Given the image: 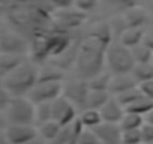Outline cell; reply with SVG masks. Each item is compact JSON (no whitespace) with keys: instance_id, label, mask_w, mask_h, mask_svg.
Masks as SVG:
<instances>
[{"instance_id":"6da1fadb","label":"cell","mask_w":153,"mask_h":144,"mask_svg":"<svg viewBox=\"0 0 153 144\" xmlns=\"http://www.w3.org/2000/svg\"><path fill=\"white\" fill-rule=\"evenodd\" d=\"M111 27L101 24L78 47L75 59L76 78L89 81L105 71V53L111 44Z\"/></svg>"},{"instance_id":"7a4b0ae2","label":"cell","mask_w":153,"mask_h":144,"mask_svg":"<svg viewBox=\"0 0 153 144\" xmlns=\"http://www.w3.org/2000/svg\"><path fill=\"white\" fill-rule=\"evenodd\" d=\"M38 74L39 68L26 60L3 78V87L11 93L12 98H27L38 84Z\"/></svg>"},{"instance_id":"3957f363","label":"cell","mask_w":153,"mask_h":144,"mask_svg":"<svg viewBox=\"0 0 153 144\" xmlns=\"http://www.w3.org/2000/svg\"><path fill=\"white\" fill-rule=\"evenodd\" d=\"M135 66L132 53L129 48L123 47L119 41L111 42L105 53V69L111 75H126L131 74Z\"/></svg>"},{"instance_id":"277c9868","label":"cell","mask_w":153,"mask_h":144,"mask_svg":"<svg viewBox=\"0 0 153 144\" xmlns=\"http://www.w3.org/2000/svg\"><path fill=\"white\" fill-rule=\"evenodd\" d=\"M8 125H29L35 123V105L29 98H14L5 113Z\"/></svg>"},{"instance_id":"5b68a950","label":"cell","mask_w":153,"mask_h":144,"mask_svg":"<svg viewBox=\"0 0 153 144\" xmlns=\"http://www.w3.org/2000/svg\"><path fill=\"white\" fill-rule=\"evenodd\" d=\"M29 51V44L26 38L12 29H0V53L2 54H17L24 56Z\"/></svg>"},{"instance_id":"8992f818","label":"cell","mask_w":153,"mask_h":144,"mask_svg":"<svg viewBox=\"0 0 153 144\" xmlns=\"http://www.w3.org/2000/svg\"><path fill=\"white\" fill-rule=\"evenodd\" d=\"M89 84L87 81H83V80H74V81H69L68 84H63V92H62V96L65 99H68L76 110L81 108L86 110V102H87V96H89Z\"/></svg>"},{"instance_id":"52a82bcc","label":"cell","mask_w":153,"mask_h":144,"mask_svg":"<svg viewBox=\"0 0 153 144\" xmlns=\"http://www.w3.org/2000/svg\"><path fill=\"white\" fill-rule=\"evenodd\" d=\"M62 92L63 83H38L27 98L32 101L33 105L51 104L62 96Z\"/></svg>"},{"instance_id":"ba28073f","label":"cell","mask_w":153,"mask_h":144,"mask_svg":"<svg viewBox=\"0 0 153 144\" xmlns=\"http://www.w3.org/2000/svg\"><path fill=\"white\" fill-rule=\"evenodd\" d=\"M51 108H53V120L56 123H59L62 128L72 125L76 119H78V111H76V108L68 99H65L63 96H60L59 99L51 102Z\"/></svg>"},{"instance_id":"9c48e42d","label":"cell","mask_w":153,"mask_h":144,"mask_svg":"<svg viewBox=\"0 0 153 144\" xmlns=\"http://www.w3.org/2000/svg\"><path fill=\"white\" fill-rule=\"evenodd\" d=\"M5 135L9 144H29L39 138L38 128L29 125H8Z\"/></svg>"},{"instance_id":"30bf717a","label":"cell","mask_w":153,"mask_h":144,"mask_svg":"<svg viewBox=\"0 0 153 144\" xmlns=\"http://www.w3.org/2000/svg\"><path fill=\"white\" fill-rule=\"evenodd\" d=\"M101 144H122V129L116 123H101L93 129Z\"/></svg>"},{"instance_id":"8fae6325","label":"cell","mask_w":153,"mask_h":144,"mask_svg":"<svg viewBox=\"0 0 153 144\" xmlns=\"http://www.w3.org/2000/svg\"><path fill=\"white\" fill-rule=\"evenodd\" d=\"M99 113H101V117H102L104 123H116V125H119L122 117L125 116V108L117 102L116 98L111 96V99L99 110Z\"/></svg>"},{"instance_id":"7c38bea8","label":"cell","mask_w":153,"mask_h":144,"mask_svg":"<svg viewBox=\"0 0 153 144\" xmlns=\"http://www.w3.org/2000/svg\"><path fill=\"white\" fill-rule=\"evenodd\" d=\"M138 87V84L135 83V80L132 78L131 74L126 75H111V81H110V95L111 96H117L122 95L128 90H132Z\"/></svg>"},{"instance_id":"4fadbf2b","label":"cell","mask_w":153,"mask_h":144,"mask_svg":"<svg viewBox=\"0 0 153 144\" xmlns=\"http://www.w3.org/2000/svg\"><path fill=\"white\" fill-rule=\"evenodd\" d=\"M143 36H144V29L143 27H126L120 33L119 42L123 47L132 50V48H135L137 45H140L143 42Z\"/></svg>"},{"instance_id":"5bb4252c","label":"cell","mask_w":153,"mask_h":144,"mask_svg":"<svg viewBox=\"0 0 153 144\" xmlns=\"http://www.w3.org/2000/svg\"><path fill=\"white\" fill-rule=\"evenodd\" d=\"M62 129L63 128L59 123H56L54 120H51V122H47V123L38 126V135H39V138L45 144H53L57 140V137L60 135Z\"/></svg>"},{"instance_id":"9a60e30c","label":"cell","mask_w":153,"mask_h":144,"mask_svg":"<svg viewBox=\"0 0 153 144\" xmlns=\"http://www.w3.org/2000/svg\"><path fill=\"white\" fill-rule=\"evenodd\" d=\"M65 74L63 71L54 65H48L39 69L38 83H63Z\"/></svg>"},{"instance_id":"2e32d148","label":"cell","mask_w":153,"mask_h":144,"mask_svg":"<svg viewBox=\"0 0 153 144\" xmlns=\"http://www.w3.org/2000/svg\"><path fill=\"white\" fill-rule=\"evenodd\" d=\"M78 122L81 123V126H83L84 129L93 131V129H96V128L102 123V117H101V113H99L98 110L86 108V110H83V111L78 114Z\"/></svg>"},{"instance_id":"e0dca14e","label":"cell","mask_w":153,"mask_h":144,"mask_svg":"<svg viewBox=\"0 0 153 144\" xmlns=\"http://www.w3.org/2000/svg\"><path fill=\"white\" fill-rule=\"evenodd\" d=\"M24 56H17V54H2L0 53V74L5 77L17 69L21 63H24Z\"/></svg>"},{"instance_id":"ac0fdd59","label":"cell","mask_w":153,"mask_h":144,"mask_svg":"<svg viewBox=\"0 0 153 144\" xmlns=\"http://www.w3.org/2000/svg\"><path fill=\"white\" fill-rule=\"evenodd\" d=\"M132 78L135 80L137 84L146 83L153 80V62L152 63H141V65H135L132 72H131Z\"/></svg>"},{"instance_id":"d6986e66","label":"cell","mask_w":153,"mask_h":144,"mask_svg":"<svg viewBox=\"0 0 153 144\" xmlns=\"http://www.w3.org/2000/svg\"><path fill=\"white\" fill-rule=\"evenodd\" d=\"M111 99L110 92H98V90H90L89 96H87V102H86V108L90 110H101L108 101Z\"/></svg>"},{"instance_id":"ffe728a7","label":"cell","mask_w":153,"mask_h":144,"mask_svg":"<svg viewBox=\"0 0 153 144\" xmlns=\"http://www.w3.org/2000/svg\"><path fill=\"white\" fill-rule=\"evenodd\" d=\"M144 123H146L144 117H141L138 114H134V113H126L125 111V116L122 117L119 126L123 132L125 131H140Z\"/></svg>"},{"instance_id":"44dd1931","label":"cell","mask_w":153,"mask_h":144,"mask_svg":"<svg viewBox=\"0 0 153 144\" xmlns=\"http://www.w3.org/2000/svg\"><path fill=\"white\" fill-rule=\"evenodd\" d=\"M110 81H111V74L105 69L104 72L98 74L92 80L87 81L90 90H98V92H108L110 90Z\"/></svg>"},{"instance_id":"7402d4cb","label":"cell","mask_w":153,"mask_h":144,"mask_svg":"<svg viewBox=\"0 0 153 144\" xmlns=\"http://www.w3.org/2000/svg\"><path fill=\"white\" fill-rule=\"evenodd\" d=\"M125 24L128 27H143L146 20H147V12L146 11H140L135 8H131L129 11H126L125 14Z\"/></svg>"},{"instance_id":"603a6c76","label":"cell","mask_w":153,"mask_h":144,"mask_svg":"<svg viewBox=\"0 0 153 144\" xmlns=\"http://www.w3.org/2000/svg\"><path fill=\"white\" fill-rule=\"evenodd\" d=\"M152 110H153V102L149 101V99H146L144 96L140 98V99H138L137 102H134L132 105H129L128 108H125L126 113H134V114H138V116H141V117H144V119H146V116H147Z\"/></svg>"},{"instance_id":"cb8c5ba5","label":"cell","mask_w":153,"mask_h":144,"mask_svg":"<svg viewBox=\"0 0 153 144\" xmlns=\"http://www.w3.org/2000/svg\"><path fill=\"white\" fill-rule=\"evenodd\" d=\"M53 120V108H51V104H39V105H35V123H36V128L39 125H44L47 122H51Z\"/></svg>"},{"instance_id":"d4e9b609","label":"cell","mask_w":153,"mask_h":144,"mask_svg":"<svg viewBox=\"0 0 153 144\" xmlns=\"http://www.w3.org/2000/svg\"><path fill=\"white\" fill-rule=\"evenodd\" d=\"M132 57L135 65H141V63H152L153 62V51H150L147 47H144L143 44L137 45L135 48L131 50Z\"/></svg>"},{"instance_id":"484cf974","label":"cell","mask_w":153,"mask_h":144,"mask_svg":"<svg viewBox=\"0 0 153 144\" xmlns=\"http://www.w3.org/2000/svg\"><path fill=\"white\" fill-rule=\"evenodd\" d=\"M113 98H116L117 102H119L123 108H128L129 105H132L134 102H137L140 98H143V95H141L140 89L135 87V89H132V90H128V92H125V93H122V95H117V96H113Z\"/></svg>"},{"instance_id":"4316f807","label":"cell","mask_w":153,"mask_h":144,"mask_svg":"<svg viewBox=\"0 0 153 144\" xmlns=\"http://www.w3.org/2000/svg\"><path fill=\"white\" fill-rule=\"evenodd\" d=\"M122 144H141L140 131H122Z\"/></svg>"},{"instance_id":"83f0119b","label":"cell","mask_w":153,"mask_h":144,"mask_svg":"<svg viewBox=\"0 0 153 144\" xmlns=\"http://www.w3.org/2000/svg\"><path fill=\"white\" fill-rule=\"evenodd\" d=\"M76 144H101L99 138L96 137V134L93 131H89V129H84L78 138V143Z\"/></svg>"},{"instance_id":"f1b7e54d","label":"cell","mask_w":153,"mask_h":144,"mask_svg":"<svg viewBox=\"0 0 153 144\" xmlns=\"http://www.w3.org/2000/svg\"><path fill=\"white\" fill-rule=\"evenodd\" d=\"M12 99L14 98L11 96V93L3 86H0V114H5L6 113V110H8V107H9V104H11Z\"/></svg>"},{"instance_id":"f546056e","label":"cell","mask_w":153,"mask_h":144,"mask_svg":"<svg viewBox=\"0 0 153 144\" xmlns=\"http://www.w3.org/2000/svg\"><path fill=\"white\" fill-rule=\"evenodd\" d=\"M140 134H141V144H150L153 143V125L150 123H144L140 129Z\"/></svg>"},{"instance_id":"4dcf8cb0","label":"cell","mask_w":153,"mask_h":144,"mask_svg":"<svg viewBox=\"0 0 153 144\" xmlns=\"http://www.w3.org/2000/svg\"><path fill=\"white\" fill-rule=\"evenodd\" d=\"M138 89H140L141 95H143L146 99H149V101L153 102V80L138 84Z\"/></svg>"},{"instance_id":"1f68e13d","label":"cell","mask_w":153,"mask_h":144,"mask_svg":"<svg viewBox=\"0 0 153 144\" xmlns=\"http://www.w3.org/2000/svg\"><path fill=\"white\" fill-rule=\"evenodd\" d=\"M74 6L76 8V11H80L81 14L86 15L90 9H93L96 6V2H76V3H74Z\"/></svg>"},{"instance_id":"d6a6232c","label":"cell","mask_w":153,"mask_h":144,"mask_svg":"<svg viewBox=\"0 0 153 144\" xmlns=\"http://www.w3.org/2000/svg\"><path fill=\"white\" fill-rule=\"evenodd\" d=\"M144 47H147L150 51H153V29L144 30V36H143V42Z\"/></svg>"},{"instance_id":"836d02e7","label":"cell","mask_w":153,"mask_h":144,"mask_svg":"<svg viewBox=\"0 0 153 144\" xmlns=\"http://www.w3.org/2000/svg\"><path fill=\"white\" fill-rule=\"evenodd\" d=\"M6 126H8V122H6L5 114H0V132H5Z\"/></svg>"},{"instance_id":"e575fe53","label":"cell","mask_w":153,"mask_h":144,"mask_svg":"<svg viewBox=\"0 0 153 144\" xmlns=\"http://www.w3.org/2000/svg\"><path fill=\"white\" fill-rule=\"evenodd\" d=\"M0 144H9V141H8L5 132H0Z\"/></svg>"},{"instance_id":"d590c367","label":"cell","mask_w":153,"mask_h":144,"mask_svg":"<svg viewBox=\"0 0 153 144\" xmlns=\"http://www.w3.org/2000/svg\"><path fill=\"white\" fill-rule=\"evenodd\" d=\"M146 122H147V123H150V125H153V110L146 116Z\"/></svg>"},{"instance_id":"8d00e7d4","label":"cell","mask_w":153,"mask_h":144,"mask_svg":"<svg viewBox=\"0 0 153 144\" xmlns=\"http://www.w3.org/2000/svg\"><path fill=\"white\" fill-rule=\"evenodd\" d=\"M29 144H45L41 138H38V140H35V141H32V143H29Z\"/></svg>"},{"instance_id":"74e56055","label":"cell","mask_w":153,"mask_h":144,"mask_svg":"<svg viewBox=\"0 0 153 144\" xmlns=\"http://www.w3.org/2000/svg\"><path fill=\"white\" fill-rule=\"evenodd\" d=\"M150 144H153V143H150Z\"/></svg>"}]
</instances>
